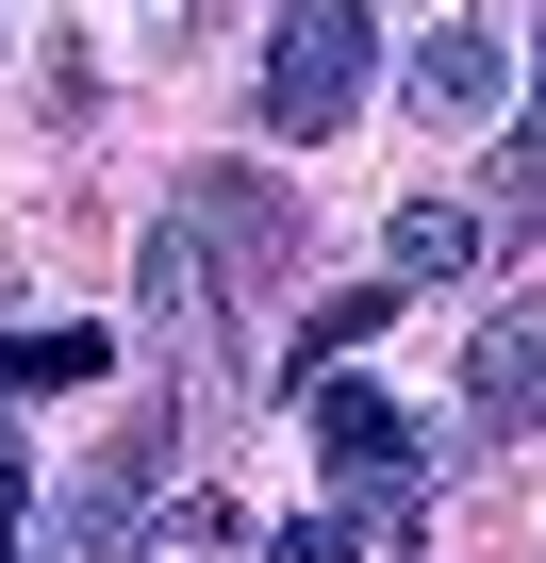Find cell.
I'll return each instance as SVG.
<instances>
[{"label":"cell","instance_id":"obj_1","mask_svg":"<svg viewBox=\"0 0 546 563\" xmlns=\"http://www.w3.org/2000/svg\"><path fill=\"white\" fill-rule=\"evenodd\" d=\"M365 67H381V0H282L265 18V133L315 150L365 117Z\"/></svg>","mask_w":546,"mask_h":563},{"label":"cell","instance_id":"obj_15","mask_svg":"<svg viewBox=\"0 0 546 563\" xmlns=\"http://www.w3.org/2000/svg\"><path fill=\"white\" fill-rule=\"evenodd\" d=\"M0 563H18V448H0Z\"/></svg>","mask_w":546,"mask_h":563},{"label":"cell","instance_id":"obj_8","mask_svg":"<svg viewBox=\"0 0 546 563\" xmlns=\"http://www.w3.org/2000/svg\"><path fill=\"white\" fill-rule=\"evenodd\" d=\"M480 265V199H398V232H381V282L414 299V282H464Z\"/></svg>","mask_w":546,"mask_h":563},{"label":"cell","instance_id":"obj_3","mask_svg":"<svg viewBox=\"0 0 546 563\" xmlns=\"http://www.w3.org/2000/svg\"><path fill=\"white\" fill-rule=\"evenodd\" d=\"M182 249H199L215 282H282V265H299V199L248 183V166H199V183H182Z\"/></svg>","mask_w":546,"mask_h":563},{"label":"cell","instance_id":"obj_12","mask_svg":"<svg viewBox=\"0 0 546 563\" xmlns=\"http://www.w3.org/2000/svg\"><path fill=\"white\" fill-rule=\"evenodd\" d=\"M381 316H398V282H348L332 316H299V365H348V349H381Z\"/></svg>","mask_w":546,"mask_h":563},{"label":"cell","instance_id":"obj_5","mask_svg":"<svg viewBox=\"0 0 546 563\" xmlns=\"http://www.w3.org/2000/svg\"><path fill=\"white\" fill-rule=\"evenodd\" d=\"M315 448H332V497L365 514V497H414V448H431V431H414L398 398H365V382H332V398H315Z\"/></svg>","mask_w":546,"mask_h":563},{"label":"cell","instance_id":"obj_7","mask_svg":"<svg viewBox=\"0 0 546 563\" xmlns=\"http://www.w3.org/2000/svg\"><path fill=\"white\" fill-rule=\"evenodd\" d=\"M133 332L149 349H182V365H215V265L182 249V216L149 232V265H133Z\"/></svg>","mask_w":546,"mask_h":563},{"label":"cell","instance_id":"obj_9","mask_svg":"<svg viewBox=\"0 0 546 563\" xmlns=\"http://www.w3.org/2000/svg\"><path fill=\"white\" fill-rule=\"evenodd\" d=\"M414 117H431V133H464V117H497V34H480V18L414 51Z\"/></svg>","mask_w":546,"mask_h":563},{"label":"cell","instance_id":"obj_4","mask_svg":"<svg viewBox=\"0 0 546 563\" xmlns=\"http://www.w3.org/2000/svg\"><path fill=\"white\" fill-rule=\"evenodd\" d=\"M464 415H480L497 448H530V431H546V299H513V316H480V332H464Z\"/></svg>","mask_w":546,"mask_h":563},{"label":"cell","instance_id":"obj_10","mask_svg":"<svg viewBox=\"0 0 546 563\" xmlns=\"http://www.w3.org/2000/svg\"><path fill=\"white\" fill-rule=\"evenodd\" d=\"M100 365H116V332L67 316V332H18V349H0V398H67V382H100Z\"/></svg>","mask_w":546,"mask_h":563},{"label":"cell","instance_id":"obj_2","mask_svg":"<svg viewBox=\"0 0 546 563\" xmlns=\"http://www.w3.org/2000/svg\"><path fill=\"white\" fill-rule=\"evenodd\" d=\"M149 481H166V415H133L83 481H67V514H51V547L34 563H133V530H149Z\"/></svg>","mask_w":546,"mask_h":563},{"label":"cell","instance_id":"obj_14","mask_svg":"<svg viewBox=\"0 0 546 563\" xmlns=\"http://www.w3.org/2000/svg\"><path fill=\"white\" fill-rule=\"evenodd\" d=\"M133 18H149V51H199V34H215V0H133Z\"/></svg>","mask_w":546,"mask_h":563},{"label":"cell","instance_id":"obj_13","mask_svg":"<svg viewBox=\"0 0 546 563\" xmlns=\"http://www.w3.org/2000/svg\"><path fill=\"white\" fill-rule=\"evenodd\" d=\"M265 563H365V530H348V514H299L282 547H265Z\"/></svg>","mask_w":546,"mask_h":563},{"label":"cell","instance_id":"obj_6","mask_svg":"<svg viewBox=\"0 0 546 563\" xmlns=\"http://www.w3.org/2000/svg\"><path fill=\"white\" fill-rule=\"evenodd\" d=\"M530 100H513V133H497V183H480V249H530L546 232V0H530Z\"/></svg>","mask_w":546,"mask_h":563},{"label":"cell","instance_id":"obj_11","mask_svg":"<svg viewBox=\"0 0 546 563\" xmlns=\"http://www.w3.org/2000/svg\"><path fill=\"white\" fill-rule=\"evenodd\" d=\"M133 563H248V514H232V497L199 481V497H166V514L133 530Z\"/></svg>","mask_w":546,"mask_h":563}]
</instances>
